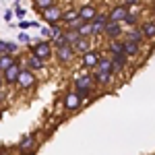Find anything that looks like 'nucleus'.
Instances as JSON below:
<instances>
[{
  "label": "nucleus",
  "mask_w": 155,
  "mask_h": 155,
  "mask_svg": "<svg viewBox=\"0 0 155 155\" xmlns=\"http://www.w3.org/2000/svg\"><path fill=\"white\" fill-rule=\"evenodd\" d=\"M72 89L74 91H97V83L91 71L83 68L81 72H74L72 74Z\"/></svg>",
  "instance_id": "1"
},
{
  "label": "nucleus",
  "mask_w": 155,
  "mask_h": 155,
  "mask_svg": "<svg viewBox=\"0 0 155 155\" xmlns=\"http://www.w3.org/2000/svg\"><path fill=\"white\" fill-rule=\"evenodd\" d=\"M35 85H37L35 72L31 71V68H27V66H23V68H21V74H19V81H17V85H15V87H17L21 93H29Z\"/></svg>",
  "instance_id": "2"
},
{
  "label": "nucleus",
  "mask_w": 155,
  "mask_h": 155,
  "mask_svg": "<svg viewBox=\"0 0 155 155\" xmlns=\"http://www.w3.org/2000/svg\"><path fill=\"white\" fill-rule=\"evenodd\" d=\"M83 97L79 95L74 89H66V93H64V97H62V107L66 110V112H77V110H81L83 107Z\"/></svg>",
  "instance_id": "3"
},
{
  "label": "nucleus",
  "mask_w": 155,
  "mask_h": 155,
  "mask_svg": "<svg viewBox=\"0 0 155 155\" xmlns=\"http://www.w3.org/2000/svg\"><path fill=\"white\" fill-rule=\"evenodd\" d=\"M29 50H31L33 56L46 60V62L54 56V46H52V41H48V39H41V41H37V44H31Z\"/></svg>",
  "instance_id": "4"
},
{
  "label": "nucleus",
  "mask_w": 155,
  "mask_h": 155,
  "mask_svg": "<svg viewBox=\"0 0 155 155\" xmlns=\"http://www.w3.org/2000/svg\"><path fill=\"white\" fill-rule=\"evenodd\" d=\"M39 147V141H37V132H29L25 134L19 143V155H33Z\"/></svg>",
  "instance_id": "5"
},
{
  "label": "nucleus",
  "mask_w": 155,
  "mask_h": 155,
  "mask_svg": "<svg viewBox=\"0 0 155 155\" xmlns=\"http://www.w3.org/2000/svg\"><path fill=\"white\" fill-rule=\"evenodd\" d=\"M39 15H41V19L46 21V25H56V23H62L64 8H62L60 4H54V6H50V8H46V11H41Z\"/></svg>",
  "instance_id": "6"
},
{
  "label": "nucleus",
  "mask_w": 155,
  "mask_h": 155,
  "mask_svg": "<svg viewBox=\"0 0 155 155\" xmlns=\"http://www.w3.org/2000/svg\"><path fill=\"white\" fill-rule=\"evenodd\" d=\"M54 56H56V60H58L62 66H68L72 60L77 58V52H74V48H72L71 44H68V46L56 48V50H54Z\"/></svg>",
  "instance_id": "7"
},
{
  "label": "nucleus",
  "mask_w": 155,
  "mask_h": 155,
  "mask_svg": "<svg viewBox=\"0 0 155 155\" xmlns=\"http://www.w3.org/2000/svg\"><path fill=\"white\" fill-rule=\"evenodd\" d=\"M101 56H104V54H101L99 50H89V52H85L83 56H81V64H83V68H87V71L97 68V64H99Z\"/></svg>",
  "instance_id": "8"
},
{
  "label": "nucleus",
  "mask_w": 155,
  "mask_h": 155,
  "mask_svg": "<svg viewBox=\"0 0 155 155\" xmlns=\"http://www.w3.org/2000/svg\"><path fill=\"white\" fill-rule=\"evenodd\" d=\"M124 25L122 23H116V21H107L106 29H104V35L107 37V39H122L124 37Z\"/></svg>",
  "instance_id": "9"
},
{
  "label": "nucleus",
  "mask_w": 155,
  "mask_h": 155,
  "mask_svg": "<svg viewBox=\"0 0 155 155\" xmlns=\"http://www.w3.org/2000/svg\"><path fill=\"white\" fill-rule=\"evenodd\" d=\"M21 68H23V64H21V60H19L17 64H12L8 71L2 72V77H4V85H6V87L17 85V81H19V74H21Z\"/></svg>",
  "instance_id": "10"
},
{
  "label": "nucleus",
  "mask_w": 155,
  "mask_h": 155,
  "mask_svg": "<svg viewBox=\"0 0 155 155\" xmlns=\"http://www.w3.org/2000/svg\"><path fill=\"white\" fill-rule=\"evenodd\" d=\"M91 74H93V79H95L97 87H112L114 81H116V74H112V72H101V71H97V68H93Z\"/></svg>",
  "instance_id": "11"
},
{
  "label": "nucleus",
  "mask_w": 155,
  "mask_h": 155,
  "mask_svg": "<svg viewBox=\"0 0 155 155\" xmlns=\"http://www.w3.org/2000/svg\"><path fill=\"white\" fill-rule=\"evenodd\" d=\"M97 15H99V8H97L95 4H91V2L79 6V17H81V21H85V23H91Z\"/></svg>",
  "instance_id": "12"
},
{
  "label": "nucleus",
  "mask_w": 155,
  "mask_h": 155,
  "mask_svg": "<svg viewBox=\"0 0 155 155\" xmlns=\"http://www.w3.org/2000/svg\"><path fill=\"white\" fill-rule=\"evenodd\" d=\"M128 12L130 11H128L126 4H116V6H112V8L107 11V19H110V21H116V23H122Z\"/></svg>",
  "instance_id": "13"
},
{
  "label": "nucleus",
  "mask_w": 155,
  "mask_h": 155,
  "mask_svg": "<svg viewBox=\"0 0 155 155\" xmlns=\"http://www.w3.org/2000/svg\"><path fill=\"white\" fill-rule=\"evenodd\" d=\"M107 12H99L95 19L91 21V27H93V39H97L99 35H104V29H106V25H107Z\"/></svg>",
  "instance_id": "14"
},
{
  "label": "nucleus",
  "mask_w": 155,
  "mask_h": 155,
  "mask_svg": "<svg viewBox=\"0 0 155 155\" xmlns=\"http://www.w3.org/2000/svg\"><path fill=\"white\" fill-rule=\"evenodd\" d=\"M122 39H128V41H134V44H139V46H143L145 41H147V37L145 33L141 31V27L137 25V27H128L126 31H124V37Z\"/></svg>",
  "instance_id": "15"
},
{
  "label": "nucleus",
  "mask_w": 155,
  "mask_h": 155,
  "mask_svg": "<svg viewBox=\"0 0 155 155\" xmlns=\"http://www.w3.org/2000/svg\"><path fill=\"white\" fill-rule=\"evenodd\" d=\"M112 62H114V66H116V74H124L126 68H128L130 58H128L126 54H112Z\"/></svg>",
  "instance_id": "16"
},
{
  "label": "nucleus",
  "mask_w": 155,
  "mask_h": 155,
  "mask_svg": "<svg viewBox=\"0 0 155 155\" xmlns=\"http://www.w3.org/2000/svg\"><path fill=\"white\" fill-rule=\"evenodd\" d=\"M25 66H27V68H31L33 72L46 71V60L37 58V56H33V54H27V56H25Z\"/></svg>",
  "instance_id": "17"
},
{
  "label": "nucleus",
  "mask_w": 155,
  "mask_h": 155,
  "mask_svg": "<svg viewBox=\"0 0 155 155\" xmlns=\"http://www.w3.org/2000/svg\"><path fill=\"white\" fill-rule=\"evenodd\" d=\"M72 48L77 52V56H83L85 52L93 50V37H81L77 44H72Z\"/></svg>",
  "instance_id": "18"
},
{
  "label": "nucleus",
  "mask_w": 155,
  "mask_h": 155,
  "mask_svg": "<svg viewBox=\"0 0 155 155\" xmlns=\"http://www.w3.org/2000/svg\"><path fill=\"white\" fill-rule=\"evenodd\" d=\"M124 41V54L128 56V58H139L141 56V52H143V48L139 46V44H134V41H128V39H122Z\"/></svg>",
  "instance_id": "19"
},
{
  "label": "nucleus",
  "mask_w": 155,
  "mask_h": 155,
  "mask_svg": "<svg viewBox=\"0 0 155 155\" xmlns=\"http://www.w3.org/2000/svg\"><path fill=\"white\" fill-rule=\"evenodd\" d=\"M139 27H141V31L145 33L147 39L155 41V19H145V21H141Z\"/></svg>",
  "instance_id": "20"
},
{
  "label": "nucleus",
  "mask_w": 155,
  "mask_h": 155,
  "mask_svg": "<svg viewBox=\"0 0 155 155\" xmlns=\"http://www.w3.org/2000/svg\"><path fill=\"white\" fill-rule=\"evenodd\" d=\"M97 71H101V72H112V74H116V66H114V62H112V56H110V54H104V56H101L99 64H97Z\"/></svg>",
  "instance_id": "21"
},
{
  "label": "nucleus",
  "mask_w": 155,
  "mask_h": 155,
  "mask_svg": "<svg viewBox=\"0 0 155 155\" xmlns=\"http://www.w3.org/2000/svg\"><path fill=\"white\" fill-rule=\"evenodd\" d=\"M107 52L112 54H124V41L122 39H107Z\"/></svg>",
  "instance_id": "22"
},
{
  "label": "nucleus",
  "mask_w": 155,
  "mask_h": 155,
  "mask_svg": "<svg viewBox=\"0 0 155 155\" xmlns=\"http://www.w3.org/2000/svg\"><path fill=\"white\" fill-rule=\"evenodd\" d=\"M17 62H19V58H17L15 54H4V56L0 58V72L8 71L12 64H17Z\"/></svg>",
  "instance_id": "23"
},
{
  "label": "nucleus",
  "mask_w": 155,
  "mask_h": 155,
  "mask_svg": "<svg viewBox=\"0 0 155 155\" xmlns=\"http://www.w3.org/2000/svg\"><path fill=\"white\" fill-rule=\"evenodd\" d=\"M77 19H81V17H79V8H77V6H71V8H66L64 15H62V25L71 23V21H77Z\"/></svg>",
  "instance_id": "24"
},
{
  "label": "nucleus",
  "mask_w": 155,
  "mask_h": 155,
  "mask_svg": "<svg viewBox=\"0 0 155 155\" xmlns=\"http://www.w3.org/2000/svg\"><path fill=\"white\" fill-rule=\"evenodd\" d=\"M52 46H54V50H56V48H62V46H68V37H66V31H62L58 37H54V39H52Z\"/></svg>",
  "instance_id": "25"
},
{
  "label": "nucleus",
  "mask_w": 155,
  "mask_h": 155,
  "mask_svg": "<svg viewBox=\"0 0 155 155\" xmlns=\"http://www.w3.org/2000/svg\"><path fill=\"white\" fill-rule=\"evenodd\" d=\"M54 4H56V0H33V6H35L39 12L50 8V6H54Z\"/></svg>",
  "instance_id": "26"
},
{
  "label": "nucleus",
  "mask_w": 155,
  "mask_h": 155,
  "mask_svg": "<svg viewBox=\"0 0 155 155\" xmlns=\"http://www.w3.org/2000/svg\"><path fill=\"white\" fill-rule=\"evenodd\" d=\"M64 31H66V37H68V44H71V46H72V44H77V41L83 37L77 29H64Z\"/></svg>",
  "instance_id": "27"
},
{
  "label": "nucleus",
  "mask_w": 155,
  "mask_h": 155,
  "mask_svg": "<svg viewBox=\"0 0 155 155\" xmlns=\"http://www.w3.org/2000/svg\"><path fill=\"white\" fill-rule=\"evenodd\" d=\"M79 33L83 37H93V27H91V23H83L79 27Z\"/></svg>",
  "instance_id": "28"
},
{
  "label": "nucleus",
  "mask_w": 155,
  "mask_h": 155,
  "mask_svg": "<svg viewBox=\"0 0 155 155\" xmlns=\"http://www.w3.org/2000/svg\"><path fill=\"white\" fill-rule=\"evenodd\" d=\"M39 33H41V37H44V39H48V41H52V37H54L52 27H50V25H41V27H39Z\"/></svg>",
  "instance_id": "29"
},
{
  "label": "nucleus",
  "mask_w": 155,
  "mask_h": 155,
  "mask_svg": "<svg viewBox=\"0 0 155 155\" xmlns=\"http://www.w3.org/2000/svg\"><path fill=\"white\" fill-rule=\"evenodd\" d=\"M17 39H19V44H29V46H31V37H29V33H27V31H21Z\"/></svg>",
  "instance_id": "30"
},
{
  "label": "nucleus",
  "mask_w": 155,
  "mask_h": 155,
  "mask_svg": "<svg viewBox=\"0 0 155 155\" xmlns=\"http://www.w3.org/2000/svg\"><path fill=\"white\" fill-rule=\"evenodd\" d=\"M19 52V44L15 41H6V54H17Z\"/></svg>",
  "instance_id": "31"
},
{
  "label": "nucleus",
  "mask_w": 155,
  "mask_h": 155,
  "mask_svg": "<svg viewBox=\"0 0 155 155\" xmlns=\"http://www.w3.org/2000/svg\"><path fill=\"white\" fill-rule=\"evenodd\" d=\"M15 6H17V8H15V12H17V17H19V19H23V17H25V12H27V11H25L23 6H19V4H15Z\"/></svg>",
  "instance_id": "32"
},
{
  "label": "nucleus",
  "mask_w": 155,
  "mask_h": 155,
  "mask_svg": "<svg viewBox=\"0 0 155 155\" xmlns=\"http://www.w3.org/2000/svg\"><path fill=\"white\" fill-rule=\"evenodd\" d=\"M4 54H6V41H4V39H0V58H2Z\"/></svg>",
  "instance_id": "33"
},
{
  "label": "nucleus",
  "mask_w": 155,
  "mask_h": 155,
  "mask_svg": "<svg viewBox=\"0 0 155 155\" xmlns=\"http://www.w3.org/2000/svg\"><path fill=\"white\" fill-rule=\"evenodd\" d=\"M139 2H141V0H124L122 4H126V6H137Z\"/></svg>",
  "instance_id": "34"
},
{
  "label": "nucleus",
  "mask_w": 155,
  "mask_h": 155,
  "mask_svg": "<svg viewBox=\"0 0 155 155\" xmlns=\"http://www.w3.org/2000/svg\"><path fill=\"white\" fill-rule=\"evenodd\" d=\"M4 101H6V91H4V89H0V106H2Z\"/></svg>",
  "instance_id": "35"
},
{
  "label": "nucleus",
  "mask_w": 155,
  "mask_h": 155,
  "mask_svg": "<svg viewBox=\"0 0 155 155\" xmlns=\"http://www.w3.org/2000/svg\"><path fill=\"white\" fill-rule=\"evenodd\" d=\"M12 19V11H6L4 12V21H11Z\"/></svg>",
  "instance_id": "36"
},
{
  "label": "nucleus",
  "mask_w": 155,
  "mask_h": 155,
  "mask_svg": "<svg viewBox=\"0 0 155 155\" xmlns=\"http://www.w3.org/2000/svg\"><path fill=\"white\" fill-rule=\"evenodd\" d=\"M4 87V77H2V72H0V89Z\"/></svg>",
  "instance_id": "37"
},
{
  "label": "nucleus",
  "mask_w": 155,
  "mask_h": 155,
  "mask_svg": "<svg viewBox=\"0 0 155 155\" xmlns=\"http://www.w3.org/2000/svg\"><path fill=\"white\" fill-rule=\"evenodd\" d=\"M15 2H19V0H15Z\"/></svg>",
  "instance_id": "38"
}]
</instances>
